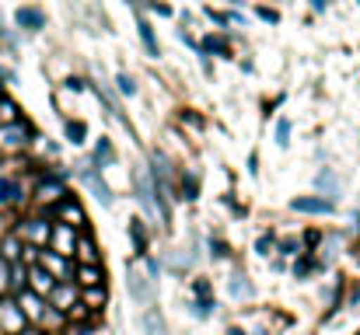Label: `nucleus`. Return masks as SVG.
I'll return each instance as SVG.
<instances>
[{"instance_id": "f8f14e48", "label": "nucleus", "mask_w": 360, "mask_h": 335, "mask_svg": "<svg viewBox=\"0 0 360 335\" xmlns=\"http://www.w3.org/2000/svg\"><path fill=\"white\" fill-rule=\"evenodd\" d=\"M77 280H81V287H102V272L95 269V265H81V272H77Z\"/></svg>"}, {"instance_id": "ddd939ff", "label": "nucleus", "mask_w": 360, "mask_h": 335, "mask_svg": "<svg viewBox=\"0 0 360 335\" xmlns=\"http://www.w3.org/2000/svg\"><path fill=\"white\" fill-rule=\"evenodd\" d=\"M77 255L84 258V265H95V262H98V251H95L91 237H81V241H77Z\"/></svg>"}, {"instance_id": "20e7f679", "label": "nucleus", "mask_w": 360, "mask_h": 335, "mask_svg": "<svg viewBox=\"0 0 360 335\" xmlns=\"http://www.w3.org/2000/svg\"><path fill=\"white\" fill-rule=\"evenodd\" d=\"M25 140H28V129H25V126H18V122H11V126H0V147L14 150V147H21Z\"/></svg>"}, {"instance_id": "423d86ee", "label": "nucleus", "mask_w": 360, "mask_h": 335, "mask_svg": "<svg viewBox=\"0 0 360 335\" xmlns=\"http://www.w3.org/2000/svg\"><path fill=\"white\" fill-rule=\"evenodd\" d=\"M39 269H46L53 280H56V276H67V262H63L60 255H53V251H42V255H39Z\"/></svg>"}, {"instance_id": "9d476101", "label": "nucleus", "mask_w": 360, "mask_h": 335, "mask_svg": "<svg viewBox=\"0 0 360 335\" xmlns=\"http://www.w3.org/2000/svg\"><path fill=\"white\" fill-rule=\"evenodd\" d=\"M294 210H308V214H333V203H326V199H294Z\"/></svg>"}, {"instance_id": "aec40b11", "label": "nucleus", "mask_w": 360, "mask_h": 335, "mask_svg": "<svg viewBox=\"0 0 360 335\" xmlns=\"http://www.w3.org/2000/svg\"><path fill=\"white\" fill-rule=\"evenodd\" d=\"M18 18H21V21H25V25H39V14H32V11H21V14H18Z\"/></svg>"}, {"instance_id": "9b49d317", "label": "nucleus", "mask_w": 360, "mask_h": 335, "mask_svg": "<svg viewBox=\"0 0 360 335\" xmlns=\"http://www.w3.org/2000/svg\"><path fill=\"white\" fill-rule=\"evenodd\" d=\"M63 196V185L60 182H42L39 185V203H56Z\"/></svg>"}, {"instance_id": "4468645a", "label": "nucleus", "mask_w": 360, "mask_h": 335, "mask_svg": "<svg viewBox=\"0 0 360 335\" xmlns=\"http://www.w3.org/2000/svg\"><path fill=\"white\" fill-rule=\"evenodd\" d=\"M60 217L70 223V227L84 223V214H81V206H77V203H63V206H60Z\"/></svg>"}, {"instance_id": "1a4fd4ad", "label": "nucleus", "mask_w": 360, "mask_h": 335, "mask_svg": "<svg viewBox=\"0 0 360 335\" xmlns=\"http://www.w3.org/2000/svg\"><path fill=\"white\" fill-rule=\"evenodd\" d=\"M21 203V185L11 178H0V206H14Z\"/></svg>"}, {"instance_id": "f257e3e1", "label": "nucleus", "mask_w": 360, "mask_h": 335, "mask_svg": "<svg viewBox=\"0 0 360 335\" xmlns=\"http://www.w3.org/2000/svg\"><path fill=\"white\" fill-rule=\"evenodd\" d=\"M0 329H4L7 335H21V329H25V315H21L18 304L0 301Z\"/></svg>"}, {"instance_id": "dca6fc26", "label": "nucleus", "mask_w": 360, "mask_h": 335, "mask_svg": "<svg viewBox=\"0 0 360 335\" xmlns=\"http://www.w3.org/2000/svg\"><path fill=\"white\" fill-rule=\"evenodd\" d=\"M14 119H18V109H14V102L0 98V126H11Z\"/></svg>"}, {"instance_id": "2eb2a0df", "label": "nucleus", "mask_w": 360, "mask_h": 335, "mask_svg": "<svg viewBox=\"0 0 360 335\" xmlns=\"http://www.w3.org/2000/svg\"><path fill=\"white\" fill-rule=\"evenodd\" d=\"M18 255H21V241H18V237H7V241H4V251H0V258L11 265Z\"/></svg>"}, {"instance_id": "412c9836", "label": "nucleus", "mask_w": 360, "mask_h": 335, "mask_svg": "<svg viewBox=\"0 0 360 335\" xmlns=\"http://www.w3.org/2000/svg\"><path fill=\"white\" fill-rule=\"evenodd\" d=\"M21 335H42V332H21Z\"/></svg>"}, {"instance_id": "f03ea898", "label": "nucleus", "mask_w": 360, "mask_h": 335, "mask_svg": "<svg viewBox=\"0 0 360 335\" xmlns=\"http://www.w3.org/2000/svg\"><path fill=\"white\" fill-rule=\"evenodd\" d=\"M25 280H28V290H32L35 297H42V294H53V290H56V280H53L46 269H39V265H35L32 272H25Z\"/></svg>"}, {"instance_id": "0eeeda50", "label": "nucleus", "mask_w": 360, "mask_h": 335, "mask_svg": "<svg viewBox=\"0 0 360 335\" xmlns=\"http://www.w3.org/2000/svg\"><path fill=\"white\" fill-rule=\"evenodd\" d=\"M18 308H21V315H25V318H42V301H39L32 290H21Z\"/></svg>"}, {"instance_id": "a211bd4d", "label": "nucleus", "mask_w": 360, "mask_h": 335, "mask_svg": "<svg viewBox=\"0 0 360 335\" xmlns=\"http://www.w3.org/2000/svg\"><path fill=\"white\" fill-rule=\"evenodd\" d=\"M11 290V265L0 258V294H7Z\"/></svg>"}, {"instance_id": "6ab92c4d", "label": "nucleus", "mask_w": 360, "mask_h": 335, "mask_svg": "<svg viewBox=\"0 0 360 335\" xmlns=\"http://www.w3.org/2000/svg\"><path fill=\"white\" fill-rule=\"evenodd\" d=\"M11 287H25V269H21V265L11 269Z\"/></svg>"}, {"instance_id": "6e6552de", "label": "nucleus", "mask_w": 360, "mask_h": 335, "mask_svg": "<svg viewBox=\"0 0 360 335\" xmlns=\"http://www.w3.org/2000/svg\"><path fill=\"white\" fill-rule=\"evenodd\" d=\"M21 234H25V237H28L32 244H46L53 230H49V227H46V223H42V221H28V223H25V227H21Z\"/></svg>"}, {"instance_id": "39448f33", "label": "nucleus", "mask_w": 360, "mask_h": 335, "mask_svg": "<svg viewBox=\"0 0 360 335\" xmlns=\"http://www.w3.org/2000/svg\"><path fill=\"white\" fill-rule=\"evenodd\" d=\"M49 297H53V308H56L60 315H67V311L77 304V294H74V287H56Z\"/></svg>"}, {"instance_id": "f3484780", "label": "nucleus", "mask_w": 360, "mask_h": 335, "mask_svg": "<svg viewBox=\"0 0 360 335\" xmlns=\"http://www.w3.org/2000/svg\"><path fill=\"white\" fill-rule=\"evenodd\" d=\"M84 301H88L91 308H102V304H105V290H102V287H91V290L84 294Z\"/></svg>"}, {"instance_id": "7ed1b4c3", "label": "nucleus", "mask_w": 360, "mask_h": 335, "mask_svg": "<svg viewBox=\"0 0 360 335\" xmlns=\"http://www.w3.org/2000/svg\"><path fill=\"white\" fill-rule=\"evenodd\" d=\"M49 241H53V255H60V258H67V255H74V230L70 227H56L53 234H49Z\"/></svg>"}]
</instances>
